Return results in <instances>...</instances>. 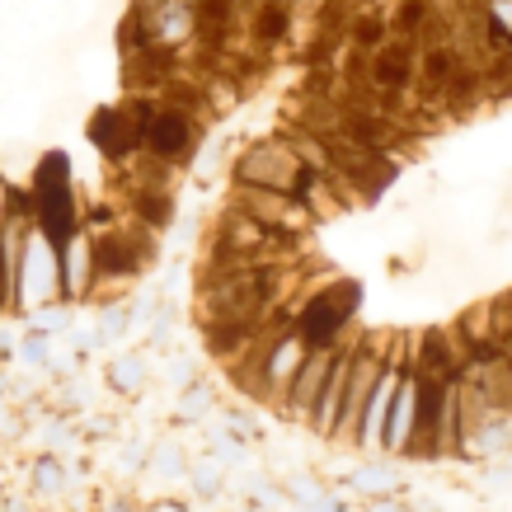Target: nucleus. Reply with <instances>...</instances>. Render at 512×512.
Here are the masks:
<instances>
[{"instance_id":"nucleus-13","label":"nucleus","mask_w":512,"mask_h":512,"mask_svg":"<svg viewBox=\"0 0 512 512\" xmlns=\"http://www.w3.org/2000/svg\"><path fill=\"white\" fill-rule=\"evenodd\" d=\"M428 19H433V0H404L395 19H390V29L400 33V38H414V33L428 29Z\"/></svg>"},{"instance_id":"nucleus-11","label":"nucleus","mask_w":512,"mask_h":512,"mask_svg":"<svg viewBox=\"0 0 512 512\" xmlns=\"http://www.w3.org/2000/svg\"><path fill=\"white\" fill-rule=\"evenodd\" d=\"M287 33H292V5H259L254 38H259V43H282Z\"/></svg>"},{"instance_id":"nucleus-10","label":"nucleus","mask_w":512,"mask_h":512,"mask_svg":"<svg viewBox=\"0 0 512 512\" xmlns=\"http://www.w3.org/2000/svg\"><path fill=\"white\" fill-rule=\"evenodd\" d=\"M409 437H414V376H404L395 400H390L386 428H381V447L390 451H409Z\"/></svg>"},{"instance_id":"nucleus-3","label":"nucleus","mask_w":512,"mask_h":512,"mask_svg":"<svg viewBox=\"0 0 512 512\" xmlns=\"http://www.w3.org/2000/svg\"><path fill=\"white\" fill-rule=\"evenodd\" d=\"M367 57V80H372V94L390 99V104H400L395 94H409L414 85V66H419V47L409 43V38H395V43H381L376 52H362Z\"/></svg>"},{"instance_id":"nucleus-4","label":"nucleus","mask_w":512,"mask_h":512,"mask_svg":"<svg viewBox=\"0 0 512 512\" xmlns=\"http://www.w3.org/2000/svg\"><path fill=\"white\" fill-rule=\"evenodd\" d=\"M381 376V357L372 348H357L353 362H348V390H343V409H339V437H357L362 433V414H367V400H372V386Z\"/></svg>"},{"instance_id":"nucleus-1","label":"nucleus","mask_w":512,"mask_h":512,"mask_svg":"<svg viewBox=\"0 0 512 512\" xmlns=\"http://www.w3.org/2000/svg\"><path fill=\"white\" fill-rule=\"evenodd\" d=\"M235 184H249V188H273V193H287V198H306L320 188L315 174L301 170V160L287 151V141H259L249 146L245 156L235 160Z\"/></svg>"},{"instance_id":"nucleus-7","label":"nucleus","mask_w":512,"mask_h":512,"mask_svg":"<svg viewBox=\"0 0 512 512\" xmlns=\"http://www.w3.org/2000/svg\"><path fill=\"white\" fill-rule=\"evenodd\" d=\"M348 362H353V348L334 357V372H329L325 390H320V400H315L311 414H306V423H311V428H320V433H334V428H339L343 390H348Z\"/></svg>"},{"instance_id":"nucleus-12","label":"nucleus","mask_w":512,"mask_h":512,"mask_svg":"<svg viewBox=\"0 0 512 512\" xmlns=\"http://www.w3.org/2000/svg\"><path fill=\"white\" fill-rule=\"evenodd\" d=\"M348 38H353L357 52H376V47L390 38V19L386 15H357L353 29H348Z\"/></svg>"},{"instance_id":"nucleus-6","label":"nucleus","mask_w":512,"mask_h":512,"mask_svg":"<svg viewBox=\"0 0 512 512\" xmlns=\"http://www.w3.org/2000/svg\"><path fill=\"white\" fill-rule=\"evenodd\" d=\"M334 357L339 353H329V348H311V353L301 357L292 386H287V395H282V409H287V414H296V419L311 414V404L320 400V390H325L329 372H334Z\"/></svg>"},{"instance_id":"nucleus-8","label":"nucleus","mask_w":512,"mask_h":512,"mask_svg":"<svg viewBox=\"0 0 512 512\" xmlns=\"http://www.w3.org/2000/svg\"><path fill=\"white\" fill-rule=\"evenodd\" d=\"M404 362H390V367H381V376H376L372 386V400H367V414H362V433H357V442H381V428H386V414H390V400H395V390H400Z\"/></svg>"},{"instance_id":"nucleus-5","label":"nucleus","mask_w":512,"mask_h":512,"mask_svg":"<svg viewBox=\"0 0 512 512\" xmlns=\"http://www.w3.org/2000/svg\"><path fill=\"white\" fill-rule=\"evenodd\" d=\"M193 146V118L174 109H156V118L141 127V151L156 160V165H174V160L188 156Z\"/></svg>"},{"instance_id":"nucleus-9","label":"nucleus","mask_w":512,"mask_h":512,"mask_svg":"<svg viewBox=\"0 0 512 512\" xmlns=\"http://www.w3.org/2000/svg\"><path fill=\"white\" fill-rule=\"evenodd\" d=\"M461 66H466V52H461L456 43H423L419 47V66H414V71L423 76V85H428V90L442 94L451 80H456V71H461Z\"/></svg>"},{"instance_id":"nucleus-2","label":"nucleus","mask_w":512,"mask_h":512,"mask_svg":"<svg viewBox=\"0 0 512 512\" xmlns=\"http://www.w3.org/2000/svg\"><path fill=\"white\" fill-rule=\"evenodd\" d=\"M235 212H245L249 221H259L264 231L273 235H287V240H301V231L311 226V207L306 202L287 198V193H273V188H249V184H235Z\"/></svg>"}]
</instances>
